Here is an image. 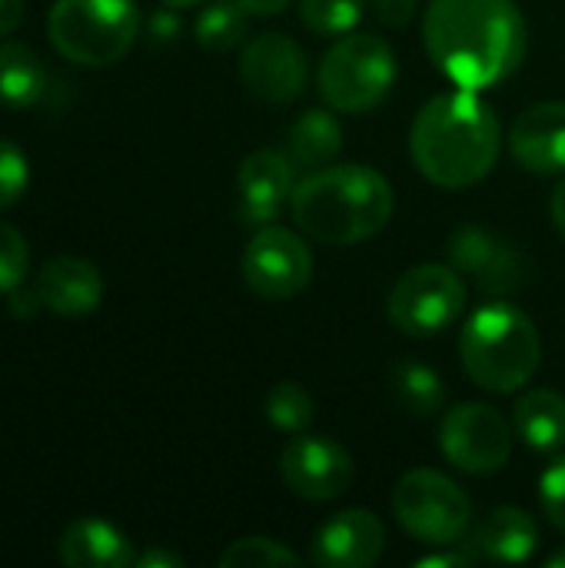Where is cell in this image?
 <instances>
[{"label": "cell", "instance_id": "ba28073f", "mask_svg": "<svg viewBox=\"0 0 565 568\" xmlns=\"http://www.w3.org/2000/svg\"><path fill=\"white\" fill-rule=\"evenodd\" d=\"M466 310V283L456 266L423 263L406 270L386 303L390 323L406 336H436Z\"/></svg>", "mask_w": 565, "mask_h": 568}, {"label": "cell", "instance_id": "8992f818", "mask_svg": "<svg viewBox=\"0 0 565 568\" xmlns=\"http://www.w3.org/2000/svg\"><path fill=\"white\" fill-rule=\"evenodd\" d=\"M396 83V53L376 33H343L323 57L316 87L330 110L336 113H370L376 110Z\"/></svg>", "mask_w": 565, "mask_h": 568}, {"label": "cell", "instance_id": "9a60e30c", "mask_svg": "<svg viewBox=\"0 0 565 568\" xmlns=\"http://www.w3.org/2000/svg\"><path fill=\"white\" fill-rule=\"evenodd\" d=\"M386 549L383 523L366 509L330 516L313 536V562L320 568H370Z\"/></svg>", "mask_w": 565, "mask_h": 568}, {"label": "cell", "instance_id": "d6986e66", "mask_svg": "<svg viewBox=\"0 0 565 568\" xmlns=\"http://www.w3.org/2000/svg\"><path fill=\"white\" fill-rule=\"evenodd\" d=\"M57 556L70 568H127L137 562L130 539L103 519L70 523L60 536Z\"/></svg>", "mask_w": 565, "mask_h": 568}, {"label": "cell", "instance_id": "44dd1931", "mask_svg": "<svg viewBox=\"0 0 565 568\" xmlns=\"http://www.w3.org/2000/svg\"><path fill=\"white\" fill-rule=\"evenodd\" d=\"M336 110H306L286 133V153L303 170H320L336 160L343 150V123Z\"/></svg>", "mask_w": 565, "mask_h": 568}, {"label": "cell", "instance_id": "9c48e42d", "mask_svg": "<svg viewBox=\"0 0 565 568\" xmlns=\"http://www.w3.org/2000/svg\"><path fill=\"white\" fill-rule=\"evenodd\" d=\"M240 273L253 296L266 303H283L303 293L313 280V253L296 230L270 223L260 226L246 243Z\"/></svg>", "mask_w": 565, "mask_h": 568}, {"label": "cell", "instance_id": "1f68e13d", "mask_svg": "<svg viewBox=\"0 0 565 568\" xmlns=\"http://www.w3.org/2000/svg\"><path fill=\"white\" fill-rule=\"evenodd\" d=\"M476 556L463 546V549H450V552H436V556H426L420 559L416 568H460V566H473Z\"/></svg>", "mask_w": 565, "mask_h": 568}, {"label": "cell", "instance_id": "4dcf8cb0", "mask_svg": "<svg viewBox=\"0 0 565 568\" xmlns=\"http://www.w3.org/2000/svg\"><path fill=\"white\" fill-rule=\"evenodd\" d=\"M386 27H403L416 17L420 0H366Z\"/></svg>", "mask_w": 565, "mask_h": 568}, {"label": "cell", "instance_id": "e575fe53", "mask_svg": "<svg viewBox=\"0 0 565 568\" xmlns=\"http://www.w3.org/2000/svg\"><path fill=\"white\" fill-rule=\"evenodd\" d=\"M137 568H183V559L176 552H167V549H147L137 556Z\"/></svg>", "mask_w": 565, "mask_h": 568}, {"label": "cell", "instance_id": "d6a6232c", "mask_svg": "<svg viewBox=\"0 0 565 568\" xmlns=\"http://www.w3.org/2000/svg\"><path fill=\"white\" fill-rule=\"evenodd\" d=\"M150 33H153L157 40H163V43H170V40L180 33V20H176L173 7H167V10H157V13L150 17Z\"/></svg>", "mask_w": 565, "mask_h": 568}, {"label": "cell", "instance_id": "30bf717a", "mask_svg": "<svg viewBox=\"0 0 565 568\" xmlns=\"http://www.w3.org/2000/svg\"><path fill=\"white\" fill-rule=\"evenodd\" d=\"M513 436L516 429L496 406L463 403L446 413L440 426V449L460 473L490 476L509 463Z\"/></svg>", "mask_w": 565, "mask_h": 568}, {"label": "cell", "instance_id": "4316f807", "mask_svg": "<svg viewBox=\"0 0 565 568\" xmlns=\"http://www.w3.org/2000/svg\"><path fill=\"white\" fill-rule=\"evenodd\" d=\"M366 0H300V20L320 37H343L356 30Z\"/></svg>", "mask_w": 565, "mask_h": 568}, {"label": "cell", "instance_id": "74e56055", "mask_svg": "<svg viewBox=\"0 0 565 568\" xmlns=\"http://www.w3.org/2000/svg\"><path fill=\"white\" fill-rule=\"evenodd\" d=\"M553 223H556V230L563 233L565 240V173L563 180L556 183V190H553Z\"/></svg>", "mask_w": 565, "mask_h": 568}, {"label": "cell", "instance_id": "f1b7e54d", "mask_svg": "<svg viewBox=\"0 0 565 568\" xmlns=\"http://www.w3.org/2000/svg\"><path fill=\"white\" fill-rule=\"evenodd\" d=\"M30 183V163L13 140L0 136V210L13 206Z\"/></svg>", "mask_w": 565, "mask_h": 568}, {"label": "cell", "instance_id": "5bb4252c", "mask_svg": "<svg viewBox=\"0 0 565 568\" xmlns=\"http://www.w3.org/2000/svg\"><path fill=\"white\" fill-rule=\"evenodd\" d=\"M296 163L280 150H253L236 173L240 220L253 230L276 223L296 190Z\"/></svg>", "mask_w": 565, "mask_h": 568}, {"label": "cell", "instance_id": "83f0119b", "mask_svg": "<svg viewBox=\"0 0 565 568\" xmlns=\"http://www.w3.org/2000/svg\"><path fill=\"white\" fill-rule=\"evenodd\" d=\"M30 273V246L23 233L10 223H0V293L17 290Z\"/></svg>", "mask_w": 565, "mask_h": 568}, {"label": "cell", "instance_id": "d590c367", "mask_svg": "<svg viewBox=\"0 0 565 568\" xmlns=\"http://www.w3.org/2000/svg\"><path fill=\"white\" fill-rule=\"evenodd\" d=\"M20 17H23V0H0V37L17 30Z\"/></svg>", "mask_w": 565, "mask_h": 568}, {"label": "cell", "instance_id": "2e32d148", "mask_svg": "<svg viewBox=\"0 0 565 568\" xmlns=\"http://www.w3.org/2000/svg\"><path fill=\"white\" fill-rule=\"evenodd\" d=\"M513 160L536 176H553L565 170V103L546 100L526 106L509 126Z\"/></svg>", "mask_w": 565, "mask_h": 568}, {"label": "cell", "instance_id": "8fae6325", "mask_svg": "<svg viewBox=\"0 0 565 568\" xmlns=\"http://www.w3.org/2000/svg\"><path fill=\"white\" fill-rule=\"evenodd\" d=\"M446 253H450L453 266L460 273L473 276V283L490 296H513L533 276V263L519 246H513L509 240H503L493 230L476 226V223L460 226L450 236Z\"/></svg>", "mask_w": 565, "mask_h": 568}, {"label": "cell", "instance_id": "ac0fdd59", "mask_svg": "<svg viewBox=\"0 0 565 568\" xmlns=\"http://www.w3.org/2000/svg\"><path fill=\"white\" fill-rule=\"evenodd\" d=\"M476 562H526L539 549V526L519 506L493 509L463 542Z\"/></svg>", "mask_w": 565, "mask_h": 568}, {"label": "cell", "instance_id": "7402d4cb", "mask_svg": "<svg viewBox=\"0 0 565 568\" xmlns=\"http://www.w3.org/2000/svg\"><path fill=\"white\" fill-rule=\"evenodd\" d=\"M47 93V70L40 57L20 40H0V103L33 106Z\"/></svg>", "mask_w": 565, "mask_h": 568}, {"label": "cell", "instance_id": "52a82bcc", "mask_svg": "<svg viewBox=\"0 0 565 568\" xmlns=\"http://www.w3.org/2000/svg\"><path fill=\"white\" fill-rule=\"evenodd\" d=\"M393 516L423 546H456L473 526V503L450 476L413 469L393 489Z\"/></svg>", "mask_w": 565, "mask_h": 568}, {"label": "cell", "instance_id": "ab89813d", "mask_svg": "<svg viewBox=\"0 0 565 568\" xmlns=\"http://www.w3.org/2000/svg\"><path fill=\"white\" fill-rule=\"evenodd\" d=\"M546 568H565V549H559V552H553V556L546 559Z\"/></svg>", "mask_w": 565, "mask_h": 568}, {"label": "cell", "instance_id": "7c38bea8", "mask_svg": "<svg viewBox=\"0 0 565 568\" xmlns=\"http://www.w3.org/2000/svg\"><path fill=\"white\" fill-rule=\"evenodd\" d=\"M310 63L303 47L286 33H256L243 43L240 80L263 103H290L303 93Z\"/></svg>", "mask_w": 565, "mask_h": 568}, {"label": "cell", "instance_id": "f546056e", "mask_svg": "<svg viewBox=\"0 0 565 568\" xmlns=\"http://www.w3.org/2000/svg\"><path fill=\"white\" fill-rule=\"evenodd\" d=\"M539 503H543V516L565 532V453L559 459H553V466L543 473L539 479Z\"/></svg>", "mask_w": 565, "mask_h": 568}, {"label": "cell", "instance_id": "603a6c76", "mask_svg": "<svg viewBox=\"0 0 565 568\" xmlns=\"http://www.w3.org/2000/svg\"><path fill=\"white\" fill-rule=\"evenodd\" d=\"M250 10L240 3V0H213L200 10L196 23H193V33H196V43L206 47V50H233L240 47L246 37H250Z\"/></svg>", "mask_w": 565, "mask_h": 568}, {"label": "cell", "instance_id": "277c9868", "mask_svg": "<svg viewBox=\"0 0 565 568\" xmlns=\"http://www.w3.org/2000/svg\"><path fill=\"white\" fill-rule=\"evenodd\" d=\"M460 356L466 376L480 389L509 396L536 376L543 363V339L519 306L486 303L463 326Z\"/></svg>", "mask_w": 565, "mask_h": 568}, {"label": "cell", "instance_id": "836d02e7", "mask_svg": "<svg viewBox=\"0 0 565 568\" xmlns=\"http://www.w3.org/2000/svg\"><path fill=\"white\" fill-rule=\"evenodd\" d=\"M40 306H43V303H40L37 290H23V283H20L17 290H10V313H13V316H33Z\"/></svg>", "mask_w": 565, "mask_h": 568}, {"label": "cell", "instance_id": "e0dca14e", "mask_svg": "<svg viewBox=\"0 0 565 568\" xmlns=\"http://www.w3.org/2000/svg\"><path fill=\"white\" fill-rule=\"evenodd\" d=\"M33 290L43 310L57 316H87L103 300V276L90 260L80 256H53L33 280Z\"/></svg>", "mask_w": 565, "mask_h": 568}, {"label": "cell", "instance_id": "f35d334b", "mask_svg": "<svg viewBox=\"0 0 565 568\" xmlns=\"http://www.w3.org/2000/svg\"><path fill=\"white\" fill-rule=\"evenodd\" d=\"M196 3H206V0H163V7H173V10H183V7H196Z\"/></svg>", "mask_w": 565, "mask_h": 568}, {"label": "cell", "instance_id": "ffe728a7", "mask_svg": "<svg viewBox=\"0 0 565 568\" xmlns=\"http://www.w3.org/2000/svg\"><path fill=\"white\" fill-rule=\"evenodd\" d=\"M516 436L536 453H556L565 443V396L556 389H529L513 406Z\"/></svg>", "mask_w": 565, "mask_h": 568}, {"label": "cell", "instance_id": "d4e9b609", "mask_svg": "<svg viewBox=\"0 0 565 568\" xmlns=\"http://www.w3.org/2000/svg\"><path fill=\"white\" fill-rule=\"evenodd\" d=\"M313 416H316L313 396L300 383L283 379L266 393V419L280 433H303L313 423Z\"/></svg>", "mask_w": 565, "mask_h": 568}, {"label": "cell", "instance_id": "5b68a950", "mask_svg": "<svg viewBox=\"0 0 565 568\" xmlns=\"http://www.w3.org/2000/svg\"><path fill=\"white\" fill-rule=\"evenodd\" d=\"M50 43L80 67L117 63L140 33L133 0H57L47 17Z\"/></svg>", "mask_w": 565, "mask_h": 568}, {"label": "cell", "instance_id": "3957f363", "mask_svg": "<svg viewBox=\"0 0 565 568\" xmlns=\"http://www.w3.org/2000/svg\"><path fill=\"white\" fill-rule=\"evenodd\" d=\"M293 223L316 243L353 246L376 236L393 216L390 180L363 163L320 166L303 176L290 200Z\"/></svg>", "mask_w": 565, "mask_h": 568}, {"label": "cell", "instance_id": "cb8c5ba5", "mask_svg": "<svg viewBox=\"0 0 565 568\" xmlns=\"http://www.w3.org/2000/svg\"><path fill=\"white\" fill-rule=\"evenodd\" d=\"M393 389L400 406H406L413 416H436L446 406V383L433 366L423 363H403L393 373Z\"/></svg>", "mask_w": 565, "mask_h": 568}, {"label": "cell", "instance_id": "4fadbf2b", "mask_svg": "<svg viewBox=\"0 0 565 568\" xmlns=\"http://www.w3.org/2000/svg\"><path fill=\"white\" fill-rule=\"evenodd\" d=\"M280 473L290 493H296L300 499L330 503L350 489L353 456L330 436L296 433L280 456Z\"/></svg>", "mask_w": 565, "mask_h": 568}, {"label": "cell", "instance_id": "8d00e7d4", "mask_svg": "<svg viewBox=\"0 0 565 568\" xmlns=\"http://www.w3.org/2000/svg\"><path fill=\"white\" fill-rule=\"evenodd\" d=\"M253 17H276V13H283L293 0H240Z\"/></svg>", "mask_w": 565, "mask_h": 568}, {"label": "cell", "instance_id": "6da1fadb", "mask_svg": "<svg viewBox=\"0 0 565 568\" xmlns=\"http://www.w3.org/2000/svg\"><path fill=\"white\" fill-rule=\"evenodd\" d=\"M423 40L433 63L463 90L509 80L529 53V27L516 0H433Z\"/></svg>", "mask_w": 565, "mask_h": 568}, {"label": "cell", "instance_id": "484cf974", "mask_svg": "<svg viewBox=\"0 0 565 568\" xmlns=\"http://www.w3.org/2000/svg\"><path fill=\"white\" fill-rule=\"evenodd\" d=\"M220 568H300V556L290 552L276 539L250 536V539H236L223 549Z\"/></svg>", "mask_w": 565, "mask_h": 568}, {"label": "cell", "instance_id": "7a4b0ae2", "mask_svg": "<svg viewBox=\"0 0 565 568\" xmlns=\"http://www.w3.org/2000/svg\"><path fill=\"white\" fill-rule=\"evenodd\" d=\"M503 150V126L496 110L476 90H453L430 97L410 126V153L416 170L443 186L466 190L486 180Z\"/></svg>", "mask_w": 565, "mask_h": 568}]
</instances>
